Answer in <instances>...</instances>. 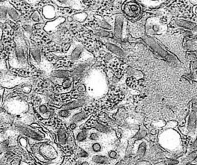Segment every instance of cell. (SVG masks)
Listing matches in <instances>:
<instances>
[{
	"instance_id": "40",
	"label": "cell",
	"mask_w": 197,
	"mask_h": 165,
	"mask_svg": "<svg viewBox=\"0 0 197 165\" xmlns=\"http://www.w3.org/2000/svg\"><path fill=\"white\" fill-rule=\"evenodd\" d=\"M20 159H15L10 162V164H11V165H20Z\"/></svg>"
},
{
	"instance_id": "32",
	"label": "cell",
	"mask_w": 197,
	"mask_h": 165,
	"mask_svg": "<svg viewBox=\"0 0 197 165\" xmlns=\"http://www.w3.org/2000/svg\"><path fill=\"white\" fill-rule=\"evenodd\" d=\"M32 19L34 21L37 22H39L41 21L42 20V18H41V17H40V15H39V13L36 11L35 12L33 15L32 16Z\"/></svg>"
},
{
	"instance_id": "1",
	"label": "cell",
	"mask_w": 197,
	"mask_h": 165,
	"mask_svg": "<svg viewBox=\"0 0 197 165\" xmlns=\"http://www.w3.org/2000/svg\"><path fill=\"white\" fill-rule=\"evenodd\" d=\"M39 157L42 161L52 163L58 158V153L55 149L49 144H43L40 146Z\"/></svg>"
},
{
	"instance_id": "46",
	"label": "cell",
	"mask_w": 197,
	"mask_h": 165,
	"mask_svg": "<svg viewBox=\"0 0 197 165\" xmlns=\"http://www.w3.org/2000/svg\"><path fill=\"white\" fill-rule=\"evenodd\" d=\"M1 30L0 29V38H1Z\"/></svg>"
},
{
	"instance_id": "5",
	"label": "cell",
	"mask_w": 197,
	"mask_h": 165,
	"mask_svg": "<svg viewBox=\"0 0 197 165\" xmlns=\"http://www.w3.org/2000/svg\"><path fill=\"white\" fill-rule=\"evenodd\" d=\"M13 58L16 63L19 64V66L23 67L26 64L27 60L25 50L22 45H19L16 47L14 52Z\"/></svg>"
},
{
	"instance_id": "15",
	"label": "cell",
	"mask_w": 197,
	"mask_h": 165,
	"mask_svg": "<svg viewBox=\"0 0 197 165\" xmlns=\"http://www.w3.org/2000/svg\"><path fill=\"white\" fill-rule=\"evenodd\" d=\"M85 103V101L84 99H79L76 101H73L69 103H67L62 107V108L67 109L69 110H72L74 109L77 108L82 106Z\"/></svg>"
},
{
	"instance_id": "23",
	"label": "cell",
	"mask_w": 197,
	"mask_h": 165,
	"mask_svg": "<svg viewBox=\"0 0 197 165\" xmlns=\"http://www.w3.org/2000/svg\"><path fill=\"white\" fill-rule=\"evenodd\" d=\"M146 147H147V145L145 141L141 142L139 144V147L137 148V153L140 158H142L145 155V152H146Z\"/></svg>"
},
{
	"instance_id": "24",
	"label": "cell",
	"mask_w": 197,
	"mask_h": 165,
	"mask_svg": "<svg viewBox=\"0 0 197 165\" xmlns=\"http://www.w3.org/2000/svg\"><path fill=\"white\" fill-rule=\"evenodd\" d=\"M52 75L54 77L60 78H69L70 76V73L68 71H62V70L54 71L52 73Z\"/></svg>"
},
{
	"instance_id": "6",
	"label": "cell",
	"mask_w": 197,
	"mask_h": 165,
	"mask_svg": "<svg viewBox=\"0 0 197 165\" xmlns=\"http://www.w3.org/2000/svg\"><path fill=\"white\" fill-rule=\"evenodd\" d=\"M162 27L154 19H149L146 24V33L148 35H158L161 32Z\"/></svg>"
},
{
	"instance_id": "47",
	"label": "cell",
	"mask_w": 197,
	"mask_h": 165,
	"mask_svg": "<svg viewBox=\"0 0 197 165\" xmlns=\"http://www.w3.org/2000/svg\"></svg>"
},
{
	"instance_id": "27",
	"label": "cell",
	"mask_w": 197,
	"mask_h": 165,
	"mask_svg": "<svg viewBox=\"0 0 197 165\" xmlns=\"http://www.w3.org/2000/svg\"><path fill=\"white\" fill-rule=\"evenodd\" d=\"M197 158V150L191 151L189 155L186 157V161L187 163H190L196 160Z\"/></svg>"
},
{
	"instance_id": "9",
	"label": "cell",
	"mask_w": 197,
	"mask_h": 165,
	"mask_svg": "<svg viewBox=\"0 0 197 165\" xmlns=\"http://www.w3.org/2000/svg\"><path fill=\"white\" fill-rule=\"evenodd\" d=\"M20 129L23 134L34 139L37 141H42L43 139L44 135L42 133L25 127H22Z\"/></svg>"
},
{
	"instance_id": "26",
	"label": "cell",
	"mask_w": 197,
	"mask_h": 165,
	"mask_svg": "<svg viewBox=\"0 0 197 165\" xmlns=\"http://www.w3.org/2000/svg\"><path fill=\"white\" fill-rule=\"evenodd\" d=\"M57 114L61 118H68L71 115V112L69 110L62 108L58 110Z\"/></svg>"
},
{
	"instance_id": "34",
	"label": "cell",
	"mask_w": 197,
	"mask_h": 165,
	"mask_svg": "<svg viewBox=\"0 0 197 165\" xmlns=\"http://www.w3.org/2000/svg\"><path fill=\"white\" fill-rule=\"evenodd\" d=\"M79 157L81 158H86L89 157V153L87 151L80 149V151H79Z\"/></svg>"
},
{
	"instance_id": "29",
	"label": "cell",
	"mask_w": 197,
	"mask_h": 165,
	"mask_svg": "<svg viewBox=\"0 0 197 165\" xmlns=\"http://www.w3.org/2000/svg\"><path fill=\"white\" fill-rule=\"evenodd\" d=\"M38 112L40 115L45 116V115H49V108L45 104H42L38 108Z\"/></svg>"
},
{
	"instance_id": "17",
	"label": "cell",
	"mask_w": 197,
	"mask_h": 165,
	"mask_svg": "<svg viewBox=\"0 0 197 165\" xmlns=\"http://www.w3.org/2000/svg\"><path fill=\"white\" fill-rule=\"evenodd\" d=\"M7 16L14 21L18 20L20 17V16L16 11V10L10 4H8Z\"/></svg>"
},
{
	"instance_id": "38",
	"label": "cell",
	"mask_w": 197,
	"mask_h": 165,
	"mask_svg": "<svg viewBox=\"0 0 197 165\" xmlns=\"http://www.w3.org/2000/svg\"><path fill=\"white\" fill-rule=\"evenodd\" d=\"M87 15L86 13H81V16H80V13H78L77 15H75L74 16V17L76 18V19L78 21H79L80 20V18H82L84 20L85 19V18L87 17Z\"/></svg>"
},
{
	"instance_id": "21",
	"label": "cell",
	"mask_w": 197,
	"mask_h": 165,
	"mask_svg": "<svg viewBox=\"0 0 197 165\" xmlns=\"http://www.w3.org/2000/svg\"><path fill=\"white\" fill-rule=\"evenodd\" d=\"M176 23L179 27H184V28H187V29H193L196 27V24H195L190 22L187 21L182 20H177L176 22Z\"/></svg>"
},
{
	"instance_id": "14",
	"label": "cell",
	"mask_w": 197,
	"mask_h": 165,
	"mask_svg": "<svg viewBox=\"0 0 197 165\" xmlns=\"http://www.w3.org/2000/svg\"><path fill=\"white\" fill-rule=\"evenodd\" d=\"M91 161L96 164L107 165L109 162V158L107 156L96 154L92 157Z\"/></svg>"
},
{
	"instance_id": "18",
	"label": "cell",
	"mask_w": 197,
	"mask_h": 165,
	"mask_svg": "<svg viewBox=\"0 0 197 165\" xmlns=\"http://www.w3.org/2000/svg\"><path fill=\"white\" fill-rule=\"evenodd\" d=\"M7 9L8 4L0 5V22L2 23L5 22L7 19Z\"/></svg>"
},
{
	"instance_id": "37",
	"label": "cell",
	"mask_w": 197,
	"mask_h": 165,
	"mask_svg": "<svg viewBox=\"0 0 197 165\" xmlns=\"http://www.w3.org/2000/svg\"><path fill=\"white\" fill-rule=\"evenodd\" d=\"M180 163V161L177 160V159H171L168 160V165H178Z\"/></svg>"
},
{
	"instance_id": "31",
	"label": "cell",
	"mask_w": 197,
	"mask_h": 165,
	"mask_svg": "<svg viewBox=\"0 0 197 165\" xmlns=\"http://www.w3.org/2000/svg\"><path fill=\"white\" fill-rule=\"evenodd\" d=\"M32 54L35 60L37 61V62H40L41 57H40V51L38 50L37 48L33 49L32 50Z\"/></svg>"
},
{
	"instance_id": "11",
	"label": "cell",
	"mask_w": 197,
	"mask_h": 165,
	"mask_svg": "<svg viewBox=\"0 0 197 165\" xmlns=\"http://www.w3.org/2000/svg\"><path fill=\"white\" fill-rule=\"evenodd\" d=\"M88 131L87 129H79L74 132L76 141L78 143H81L85 141L88 139Z\"/></svg>"
},
{
	"instance_id": "4",
	"label": "cell",
	"mask_w": 197,
	"mask_h": 165,
	"mask_svg": "<svg viewBox=\"0 0 197 165\" xmlns=\"http://www.w3.org/2000/svg\"><path fill=\"white\" fill-rule=\"evenodd\" d=\"M124 17L121 14L115 16L114 22V37L117 38H121L123 35V31L124 29Z\"/></svg>"
},
{
	"instance_id": "8",
	"label": "cell",
	"mask_w": 197,
	"mask_h": 165,
	"mask_svg": "<svg viewBox=\"0 0 197 165\" xmlns=\"http://www.w3.org/2000/svg\"><path fill=\"white\" fill-rule=\"evenodd\" d=\"M197 112L196 111L192 110L189 116L187 126V132L192 133L194 132L197 128Z\"/></svg>"
},
{
	"instance_id": "42",
	"label": "cell",
	"mask_w": 197,
	"mask_h": 165,
	"mask_svg": "<svg viewBox=\"0 0 197 165\" xmlns=\"http://www.w3.org/2000/svg\"><path fill=\"white\" fill-rule=\"evenodd\" d=\"M80 165H90V164L87 161H82L81 162Z\"/></svg>"
},
{
	"instance_id": "25",
	"label": "cell",
	"mask_w": 197,
	"mask_h": 165,
	"mask_svg": "<svg viewBox=\"0 0 197 165\" xmlns=\"http://www.w3.org/2000/svg\"><path fill=\"white\" fill-rule=\"evenodd\" d=\"M98 25L103 29L106 30H111L112 29V25L110 24L109 22L107 21V20L106 19H100L98 22Z\"/></svg>"
},
{
	"instance_id": "13",
	"label": "cell",
	"mask_w": 197,
	"mask_h": 165,
	"mask_svg": "<svg viewBox=\"0 0 197 165\" xmlns=\"http://www.w3.org/2000/svg\"><path fill=\"white\" fill-rule=\"evenodd\" d=\"M88 116V114L85 111L77 112L73 114L70 118V121L73 123H78L85 119H86Z\"/></svg>"
},
{
	"instance_id": "44",
	"label": "cell",
	"mask_w": 197,
	"mask_h": 165,
	"mask_svg": "<svg viewBox=\"0 0 197 165\" xmlns=\"http://www.w3.org/2000/svg\"><path fill=\"white\" fill-rule=\"evenodd\" d=\"M115 165H124V163L122 161H120V162H118V163H117V164Z\"/></svg>"
},
{
	"instance_id": "20",
	"label": "cell",
	"mask_w": 197,
	"mask_h": 165,
	"mask_svg": "<svg viewBox=\"0 0 197 165\" xmlns=\"http://www.w3.org/2000/svg\"><path fill=\"white\" fill-rule=\"evenodd\" d=\"M100 132L96 131V129H92L90 131H88V139L91 141L97 142L100 139Z\"/></svg>"
},
{
	"instance_id": "7",
	"label": "cell",
	"mask_w": 197,
	"mask_h": 165,
	"mask_svg": "<svg viewBox=\"0 0 197 165\" xmlns=\"http://www.w3.org/2000/svg\"><path fill=\"white\" fill-rule=\"evenodd\" d=\"M85 50L81 44H76L70 48L69 51V56L70 59L73 61H77L80 60L84 53Z\"/></svg>"
},
{
	"instance_id": "48",
	"label": "cell",
	"mask_w": 197,
	"mask_h": 165,
	"mask_svg": "<svg viewBox=\"0 0 197 165\" xmlns=\"http://www.w3.org/2000/svg\"></svg>"
},
{
	"instance_id": "35",
	"label": "cell",
	"mask_w": 197,
	"mask_h": 165,
	"mask_svg": "<svg viewBox=\"0 0 197 165\" xmlns=\"http://www.w3.org/2000/svg\"><path fill=\"white\" fill-rule=\"evenodd\" d=\"M97 35L100 37H107L110 36V33L109 32L105 31L104 30H99L97 32Z\"/></svg>"
},
{
	"instance_id": "33",
	"label": "cell",
	"mask_w": 197,
	"mask_h": 165,
	"mask_svg": "<svg viewBox=\"0 0 197 165\" xmlns=\"http://www.w3.org/2000/svg\"><path fill=\"white\" fill-rule=\"evenodd\" d=\"M147 132L146 130L145 129H141V131L139 132V133L136 135V138L138 139H141L142 138H143L144 137L146 136Z\"/></svg>"
},
{
	"instance_id": "2",
	"label": "cell",
	"mask_w": 197,
	"mask_h": 165,
	"mask_svg": "<svg viewBox=\"0 0 197 165\" xmlns=\"http://www.w3.org/2000/svg\"><path fill=\"white\" fill-rule=\"evenodd\" d=\"M144 40L148 45H149L153 49V50L156 52L159 55H160L161 56L168 58L170 61H173L174 60V58L171 56H169L168 53L166 50H164L161 47V46L157 43L152 38L148 36H145L144 37Z\"/></svg>"
},
{
	"instance_id": "3",
	"label": "cell",
	"mask_w": 197,
	"mask_h": 165,
	"mask_svg": "<svg viewBox=\"0 0 197 165\" xmlns=\"http://www.w3.org/2000/svg\"><path fill=\"white\" fill-rule=\"evenodd\" d=\"M124 13L130 17H137L141 13V7L134 1L127 2L123 7Z\"/></svg>"
},
{
	"instance_id": "30",
	"label": "cell",
	"mask_w": 197,
	"mask_h": 165,
	"mask_svg": "<svg viewBox=\"0 0 197 165\" xmlns=\"http://www.w3.org/2000/svg\"><path fill=\"white\" fill-rule=\"evenodd\" d=\"M85 67H86V65L85 64L80 65L76 68H75V70L72 72V75L74 76V75H79L81 72H83V71L85 70Z\"/></svg>"
},
{
	"instance_id": "28",
	"label": "cell",
	"mask_w": 197,
	"mask_h": 165,
	"mask_svg": "<svg viewBox=\"0 0 197 165\" xmlns=\"http://www.w3.org/2000/svg\"><path fill=\"white\" fill-rule=\"evenodd\" d=\"M91 149L92 151L95 153H99L102 150V146L99 142H95L92 144Z\"/></svg>"
},
{
	"instance_id": "10",
	"label": "cell",
	"mask_w": 197,
	"mask_h": 165,
	"mask_svg": "<svg viewBox=\"0 0 197 165\" xmlns=\"http://www.w3.org/2000/svg\"><path fill=\"white\" fill-rule=\"evenodd\" d=\"M57 140L61 146H65L69 142V135L64 129H59L57 131Z\"/></svg>"
},
{
	"instance_id": "12",
	"label": "cell",
	"mask_w": 197,
	"mask_h": 165,
	"mask_svg": "<svg viewBox=\"0 0 197 165\" xmlns=\"http://www.w3.org/2000/svg\"><path fill=\"white\" fill-rule=\"evenodd\" d=\"M42 13L44 17L47 19H52L55 17V9L51 5L44 7Z\"/></svg>"
},
{
	"instance_id": "39",
	"label": "cell",
	"mask_w": 197,
	"mask_h": 165,
	"mask_svg": "<svg viewBox=\"0 0 197 165\" xmlns=\"http://www.w3.org/2000/svg\"><path fill=\"white\" fill-rule=\"evenodd\" d=\"M190 149H191V151L197 150V138L196 139V140L193 142L192 145L191 146Z\"/></svg>"
},
{
	"instance_id": "19",
	"label": "cell",
	"mask_w": 197,
	"mask_h": 165,
	"mask_svg": "<svg viewBox=\"0 0 197 165\" xmlns=\"http://www.w3.org/2000/svg\"><path fill=\"white\" fill-rule=\"evenodd\" d=\"M94 129L97 131L98 132H99L100 133L109 134V133H110L111 131L109 128H108L106 126H104V125H103L102 124H100V123H96L94 124Z\"/></svg>"
},
{
	"instance_id": "41",
	"label": "cell",
	"mask_w": 197,
	"mask_h": 165,
	"mask_svg": "<svg viewBox=\"0 0 197 165\" xmlns=\"http://www.w3.org/2000/svg\"><path fill=\"white\" fill-rule=\"evenodd\" d=\"M4 92V90L2 88H0V105L2 103V95Z\"/></svg>"
},
{
	"instance_id": "36",
	"label": "cell",
	"mask_w": 197,
	"mask_h": 165,
	"mask_svg": "<svg viewBox=\"0 0 197 165\" xmlns=\"http://www.w3.org/2000/svg\"><path fill=\"white\" fill-rule=\"evenodd\" d=\"M117 156H118V153L116 151H111L109 153V157L112 159H116L117 158Z\"/></svg>"
},
{
	"instance_id": "43",
	"label": "cell",
	"mask_w": 197,
	"mask_h": 165,
	"mask_svg": "<svg viewBox=\"0 0 197 165\" xmlns=\"http://www.w3.org/2000/svg\"><path fill=\"white\" fill-rule=\"evenodd\" d=\"M70 129H75L76 128V123H72L70 124Z\"/></svg>"
},
{
	"instance_id": "22",
	"label": "cell",
	"mask_w": 197,
	"mask_h": 165,
	"mask_svg": "<svg viewBox=\"0 0 197 165\" xmlns=\"http://www.w3.org/2000/svg\"><path fill=\"white\" fill-rule=\"evenodd\" d=\"M72 84H73V80L71 78H67V79L66 78L62 84V88L64 90L65 92H69L71 90L72 87Z\"/></svg>"
},
{
	"instance_id": "16",
	"label": "cell",
	"mask_w": 197,
	"mask_h": 165,
	"mask_svg": "<svg viewBox=\"0 0 197 165\" xmlns=\"http://www.w3.org/2000/svg\"><path fill=\"white\" fill-rule=\"evenodd\" d=\"M107 48L112 52L114 54L119 57H122L124 56V52L119 47L112 44L108 43L106 44Z\"/></svg>"
},
{
	"instance_id": "45",
	"label": "cell",
	"mask_w": 197,
	"mask_h": 165,
	"mask_svg": "<svg viewBox=\"0 0 197 165\" xmlns=\"http://www.w3.org/2000/svg\"><path fill=\"white\" fill-rule=\"evenodd\" d=\"M1 153H2V150H1V149L0 148V155H1Z\"/></svg>"
}]
</instances>
